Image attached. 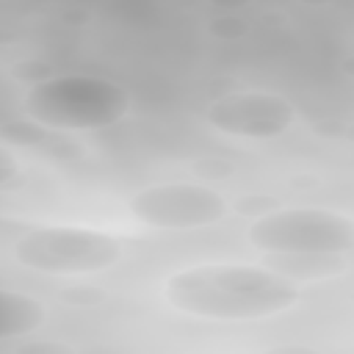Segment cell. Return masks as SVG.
<instances>
[{"label":"cell","mask_w":354,"mask_h":354,"mask_svg":"<svg viewBox=\"0 0 354 354\" xmlns=\"http://www.w3.org/2000/svg\"><path fill=\"white\" fill-rule=\"evenodd\" d=\"M299 296L293 279L252 266H199L166 279V299L174 310L210 321L268 318L290 310Z\"/></svg>","instance_id":"1"},{"label":"cell","mask_w":354,"mask_h":354,"mask_svg":"<svg viewBox=\"0 0 354 354\" xmlns=\"http://www.w3.org/2000/svg\"><path fill=\"white\" fill-rule=\"evenodd\" d=\"M22 111L50 130H102L127 116L130 97L105 77L58 75L33 83Z\"/></svg>","instance_id":"2"},{"label":"cell","mask_w":354,"mask_h":354,"mask_svg":"<svg viewBox=\"0 0 354 354\" xmlns=\"http://www.w3.org/2000/svg\"><path fill=\"white\" fill-rule=\"evenodd\" d=\"M14 257L41 274H94L122 257L119 238L80 227H33L14 243Z\"/></svg>","instance_id":"3"},{"label":"cell","mask_w":354,"mask_h":354,"mask_svg":"<svg viewBox=\"0 0 354 354\" xmlns=\"http://www.w3.org/2000/svg\"><path fill=\"white\" fill-rule=\"evenodd\" d=\"M254 249L271 252H351L354 249V221L335 210L321 207H293L271 210L254 218L246 230Z\"/></svg>","instance_id":"4"},{"label":"cell","mask_w":354,"mask_h":354,"mask_svg":"<svg viewBox=\"0 0 354 354\" xmlns=\"http://www.w3.org/2000/svg\"><path fill=\"white\" fill-rule=\"evenodd\" d=\"M130 210L158 230H196L210 227L227 216V202L218 191L199 183L149 185L130 199Z\"/></svg>","instance_id":"5"},{"label":"cell","mask_w":354,"mask_h":354,"mask_svg":"<svg viewBox=\"0 0 354 354\" xmlns=\"http://www.w3.org/2000/svg\"><path fill=\"white\" fill-rule=\"evenodd\" d=\"M205 119L227 136L277 138L296 122V108L274 91H241L210 102Z\"/></svg>","instance_id":"6"},{"label":"cell","mask_w":354,"mask_h":354,"mask_svg":"<svg viewBox=\"0 0 354 354\" xmlns=\"http://www.w3.org/2000/svg\"><path fill=\"white\" fill-rule=\"evenodd\" d=\"M263 266L277 271L279 277L293 279V282L326 279V277L343 274L348 268V263L340 252H271V254H266Z\"/></svg>","instance_id":"7"},{"label":"cell","mask_w":354,"mask_h":354,"mask_svg":"<svg viewBox=\"0 0 354 354\" xmlns=\"http://www.w3.org/2000/svg\"><path fill=\"white\" fill-rule=\"evenodd\" d=\"M41 324H44V307L33 296H25L8 288L0 290V337L3 340L33 332Z\"/></svg>","instance_id":"8"},{"label":"cell","mask_w":354,"mask_h":354,"mask_svg":"<svg viewBox=\"0 0 354 354\" xmlns=\"http://www.w3.org/2000/svg\"><path fill=\"white\" fill-rule=\"evenodd\" d=\"M277 210V199L274 196H241L235 202V213L249 216V218H260L266 213Z\"/></svg>","instance_id":"9"},{"label":"cell","mask_w":354,"mask_h":354,"mask_svg":"<svg viewBox=\"0 0 354 354\" xmlns=\"http://www.w3.org/2000/svg\"><path fill=\"white\" fill-rule=\"evenodd\" d=\"M3 348H8V351H14V354H72V348L69 346H64V343H41V340H36V343H17V346H8V343H3Z\"/></svg>","instance_id":"10"},{"label":"cell","mask_w":354,"mask_h":354,"mask_svg":"<svg viewBox=\"0 0 354 354\" xmlns=\"http://www.w3.org/2000/svg\"><path fill=\"white\" fill-rule=\"evenodd\" d=\"M14 75H17L19 80H30V86H33V83H39V80H47L50 66H47V64H39V61H25V64H17V66H14Z\"/></svg>","instance_id":"11"},{"label":"cell","mask_w":354,"mask_h":354,"mask_svg":"<svg viewBox=\"0 0 354 354\" xmlns=\"http://www.w3.org/2000/svg\"><path fill=\"white\" fill-rule=\"evenodd\" d=\"M210 33L213 36H221V39H235V36H243L246 33V25L235 17H224V19H216L210 25Z\"/></svg>","instance_id":"12"},{"label":"cell","mask_w":354,"mask_h":354,"mask_svg":"<svg viewBox=\"0 0 354 354\" xmlns=\"http://www.w3.org/2000/svg\"><path fill=\"white\" fill-rule=\"evenodd\" d=\"M14 177H17V163H14V155L8 152V144H6L0 149V188L8 191L11 183H14Z\"/></svg>","instance_id":"13"},{"label":"cell","mask_w":354,"mask_h":354,"mask_svg":"<svg viewBox=\"0 0 354 354\" xmlns=\"http://www.w3.org/2000/svg\"><path fill=\"white\" fill-rule=\"evenodd\" d=\"M102 299V293H97V290H64V301H100Z\"/></svg>","instance_id":"14"},{"label":"cell","mask_w":354,"mask_h":354,"mask_svg":"<svg viewBox=\"0 0 354 354\" xmlns=\"http://www.w3.org/2000/svg\"><path fill=\"white\" fill-rule=\"evenodd\" d=\"M213 3H218V6H243V3H249V0H213Z\"/></svg>","instance_id":"15"},{"label":"cell","mask_w":354,"mask_h":354,"mask_svg":"<svg viewBox=\"0 0 354 354\" xmlns=\"http://www.w3.org/2000/svg\"><path fill=\"white\" fill-rule=\"evenodd\" d=\"M343 72H346V75H354V58H346V61H343Z\"/></svg>","instance_id":"16"},{"label":"cell","mask_w":354,"mask_h":354,"mask_svg":"<svg viewBox=\"0 0 354 354\" xmlns=\"http://www.w3.org/2000/svg\"><path fill=\"white\" fill-rule=\"evenodd\" d=\"M301 3H313V6H318V3H326V0H301Z\"/></svg>","instance_id":"17"}]
</instances>
